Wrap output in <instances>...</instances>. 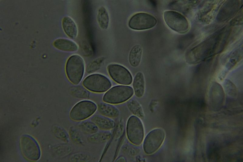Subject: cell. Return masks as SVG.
<instances>
[{"label": "cell", "mask_w": 243, "mask_h": 162, "mask_svg": "<svg viewBox=\"0 0 243 162\" xmlns=\"http://www.w3.org/2000/svg\"><path fill=\"white\" fill-rule=\"evenodd\" d=\"M125 158L123 157H120L115 160V162H126Z\"/></svg>", "instance_id": "cell-31"}, {"label": "cell", "mask_w": 243, "mask_h": 162, "mask_svg": "<svg viewBox=\"0 0 243 162\" xmlns=\"http://www.w3.org/2000/svg\"><path fill=\"white\" fill-rule=\"evenodd\" d=\"M134 91L129 86L117 85L107 91L103 97L104 102L111 104H120L128 100L132 96Z\"/></svg>", "instance_id": "cell-3"}, {"label": "cell", "mask_w": 243, "mask_h": 162, "mask_svg": "<svg viewBox=\"0 0 243 162\" xmlns=\"http://www.w3.org/2000/svg\"><path fill=\"white\" fill-rule=\"evenodd\" d=\"M20 146L22 153L27 160L36 161L40 158L41 152L37 141L32 136L24 134L20 140Z\"/></svg>", "instance_id": "cell-6"}, {"label": "cell", "mask_w": 243, "mask_h": 162, "mask_svg": "<svg viewBox=\"0 0 243 162\" xmlns=\"http://www.w3.org/2000/svg\"><path fill=\"white\" fill-rule=\"evenodd\" d=\"M98 106L93 101L83 100L76 103L72 108L69 114L70 119L75 122L85 120L95 112Z\"/></svg>", "instance_id": "cell-5"}, {"label": "cell", "mask_w": 243, "mask_h": 162, "mask_svg": "<svg viewBox=\"0 0 243 162\" xmlns=\"http://www.w3.org/2000/svg\"><path fill=\"white\" fill-rule=\"evenodd\" d=\"M126 134L128 140L133 144L139 146L142 144L144 131L142 123L139 117L132 115L128 118L126 126Z\"/></svg>", "instance_id": "cell-7"}, {"label": "cell", "mask_w": 243, "mask_h": 162, "mask_svg": "<svg viewBox=\"0 0 243 162\" xmlns=\"http://www.w3.org/2000/svg\"><path fill=\"white\" fill-rule=\"evenodd\" d=\"M84 70V60L79 55H72L67 59L65 66L66 73L68 80L73 84L77 85L80 82Z\"/></svg>", "instance_id": "cell-2"}, {"label": "cell", "mask_w": 243, "mask_h": 162, "mask_svg": "<svg viewBox=\"0 0 243 162\" xmlns=\"http://www.w3.org/2000/svg\"><path fill=\"white\" fill-rule=\"evenodd\" d=\"M78 127L83 133L89 136L99 131V128L91 120H84L81 121L78 125Z\"/></svg>", "instance_id": "cell-21"}, {"label": "cell", "mask_w": 243, "mask_h": 162, "mask_svg": "<svg viewBox=\"0 0 243 162\" xmlns=\"http://www.w3.org/2000/svg\"><path fill=\"white\" fill-rule=\"evenodd\" d=\"M91 158L90 155L84 152H78L73 154L70 157L71 162H87Z\"/></svg>", "instance_id": "cell-27"}, {"label": "cell", "mask_w": 243, "mask_h": 162, "mask_svg": "<svg viewBox=\"0 0 243 162\" xmlns=\"http://www.w3.org/2000/svg\"><path fill=\"white\" fill-rule=\"evenodd\" d=\"M242 6L239 1L231 0L226 1L219 10L217 16V20L223 22L234 16Z\"/></svg>", "instance_id": "cell-12"}, {"label": "cell", "mask_w": 243, "mask_h": 162, "mask_svg": "<svg viewBox=\"0 0 243 162\" xmlns=\"http://www.w3.org/2000/svg\"><path fill=\"white\" fill-rule=\"evenodd\" d=\"M165 137V132L161 128H155L151 130L144 141L143 148L145 153L151 154L156 152L161 146Z\"/></svg>", "instance_id": "cell-9"}, {"label": "cell", "mask_w": 243, "mask_h": 162, "mask_svg": "<svg viewBox=\"0 0 243 162\" xmlns=\"http://www.w3.org/2000/svg\"><path fill=\"white\" fill-rule=\"evenodd\" d=\"M53 44L56 49L64 51L75 52L78 49V46L75 42L66 38L57 39L54 41Z\"/></svg>", "instance_id": "cell-15"}, {"label": "cell", "mask_w": 243, "mask_h": 162, "mask_svg": "<svg viewBox=\"0 0 243 162\" xmlns=\"http://www.w3.org/2000/svg\"><path fill=\"white\" fill-rule=\"evenodd\" d=\"M111 136L112 133L109 130H101L89 135L87 140L89 143L92 144H101L108 141Z\"/></svg>", "instance_id": "cell-18"}, {"label": "cell", "mask_w": 243, "mask_h": 162, "mask_svg": "<svg viewBox=\"0 0 243 162\" xmlns=\"http://www.w3.org/2000/svg\"><path fill=\"white\" fill-rule=\"evenodd\" d=\"M231 31L229 27H224L192 48L187 54V61L197 63L221 51L226 44Z\"/></svg>", "instance_id": "cell-1"}, {"label": "cell", "mask_w": 243, "mask_h": 162, "mask_svg": "<svg viewBox=\"0 0 243 162\" xmlns=\"http://www.w3.org/2000/svg\"><path fill=\"white\" fill-rule=\"evenodd\" d=\"M107 70L110 77L117 83L127 85L132 83V76L129 71L123 66L116 64H111L107 66Z\"/></svg>", "instance_id": "cell-11"}, {"label": "cell", "mask_w": 243, "mask_h": 162, "mask_svg": "<svg viewBox=\"0 0 243 162\" xmlns=\"http://www.w3.org/2000/svg\"><path fill=\"white\" fill-rule=\"evenodd\" d=\"M104 60V57H101L94 60L87 66V72L88 73H91L98 70L102 66Z\"/></svg>", "instance_id": "cell-28"}, {"label": "cell", "mask_w": 243, "mask_h": 162, "mask_svg": "<svg viewBox=\"0 0 243 162\" xmlns=\"http://www.w3.org/2000/svg\"><path fill=\"white\" fill-rule=\"evenodd\" d=\"M53 133L55 136L58 139L65 143L69 142V135L62 127L58 126H55L53 129Z\"/></svg>", "instance_id": "cell-26"}, {"label": "cell", "mask_w": 243, "mask_h": 162, "mask_svg": "<svg viewBox=\"0 0 243 162\" xmlns=\"http://www.w3.org/2000/svg\"><path fill=\"white\" fill-rule=\"evenodd\" d=\"M62 26L65 34L72 39L77 36L78 30L77 26L74 20L70 17L65 16L62 20Z\"/></svg>", "instance_id": "cell-16"}, {"label": "cell", "mask_w": 243, "mask_h": 162, "mask_svg": "<svg viewBox=\"0 0 243 162\" xmlns=\"http://www.w3.org/2000/svg\"><path fill=\"white\" fill-rule=\"evenodd\" d=\"M219 2L209 1L204 5L200 12L199 18L203 22L209 23L214 18L219 8Z\"/></svg>", "instance_id": "cell-13"}, {"label": "cell", "mask_w": 243, "mask_h": 162, "mask_svg": "<svg viewBox=\"0 0 243 162\" xmlns=\"http://www.w3.org/2000/svg\"><path fill=\"white\" fill-rule=\"evenodd\" d=\"M97 106L98 112L105 116L110 118H116L119 115L118 109L112 104L104 102L99 103Z\"/></svg>", "instance_id": "cell-17"}, {"label": "cell", "mask_w": 243, "mask_h": 162, "mask_svg": "<svg viewBox=\"0 0 243 162\" xmlns=\"http://www.w3.org/2000/svg\"><path fill=\"white\" fill-rule=\"evenodd\" d=\"M242 14L239 15L233 19L231 22V24L233 25L241 24L242 22Z\"/></svg>", "instance_id": "cell-30"}, {"label": "cell", "mask_w": 243, "mask_h": 162, "mask_svg": "<svg viewBox=\"0 0 243 162\" xmlns=\"http://www.w3.org/2000/svg\"><path fill=\"white\" fill-rule=\"evenodd\" d=\"M69 136L73 142L75 144L82 145L84 141L80 134L77 129L74 126L71 127L69 130Z\"/></svg>", "instance_id": "cell-25"}, {"label": "cell", "mask_w": 243, "mask_h": 162, "mask_svg": "<svg viewBox=\"0 0 243 162\" xmlns=\"http://www.w3.org/2000/svg\"><path fill=\"white\" fill-rule=\"evenodd\" d=\"M82 84L86 89L96 93L106 92L111 86V83L107 77L98 73L87 76L83 80Z\"/></svg>", "instance_id": "cell-4"}, {"label": "cell", "mask_w": 243, "mask_h": 162, "mask_svg": "<svg viewBox=\"0 0 243 162\" xmlns=\"http://www.w3.org/2000/svg\"><path fill=\"white\" fill-rule=\"evenodd\" d=\"M133 86L135 95L138 98L142 97L144 93L145 81L143 74L137 73L133 81Z\"/></svg>", "instance_id": "cell-19"}, {"label": "cell", "mask_w": 243, "mask_h": 162, "mask_svg": "<svg viewBox=\"0 0 243 162\" xmlns=\"http://www.w3.org/2000/svg\"><path fill=\"white\" fill-rule=\"evenodd\" d=\"M97 19L98 23L101 29L105 30L108 29L109 23V17L108 12L104 7L102 6L99 9Z\"/></svg>", "instance_id": "cell-22"}, {"label": "cell", "mask_w": 243, "mask_h": 162, "mask_svg": "<svg viewBox=\"0 0 243 162\" xmlns=\"http://www.w3.org/2000/svg\"><path fill=\"white\" fill-rule=\"evenodd\" d=\"M156 19L152 15L145 12H139L132 16L129 19L128 26L131 29L142 30L151 29L157 24Z\"/></svg>", "instance_id": "cell-10"}, {"label": "cell", "mask_w": 243, "mask_h": 162, "mask_svg": "<svg viewBox=\"0 0 243 162\" xmlns=\"http://www.w3.org/2000/svg\"><path fill=\"white\" fill-rule=\"evenodd\" d=\"M198 1H179L173 3L174 10L181 12H188L198 3Z\"/></svg>", "instance_id": "cell-23"}, {"label": "cell", "mask_w": 243, "mask_h": 162, "mask_svg": "<svg viewBox=\"0 0 243 162\" xmlns=\"http://www.w3.org/2000/svg\"><path fill=\"white\" fill-rule=\"evenodd\" d=\"M142 50L139 45H135L131 49L129 55V61L133 67H136L139 64L142 58Z\"/></svg>", "instance_id": "cell-20"}, {"label": "cell", "mask_w": 243, "mask_h": 162, "mask_svg": "<svg viewBox=\"0 0 243 162\" xmlns=\"http://www.w3.org/2000/svg\"><path fill=\"white\" fill-rule=\"evenodd\" d=\"M72 93L74 97L78 98H87L89 96V92L84 88H75Z\"/></svg>", "instance_id": "cell-29"}, {"label": "cell", "mask_w": 243, "mask_h": 162, "mask_svg": "<svg viewBox=\"0 0 243 162\" xmlns=\"http://www.w3.org/2000/svg\"><path fill=\"white\" fill-rule=\"evenodd\" d=\"M163 17L166 24L173 30L180 33L188 31V22L181 14L175 11H166L163 13Z\"/></svg>", "instance_id": "cell-8"}, {"label": "cell", "mask_w": 243, "mask_h": 162, "mask_svg": "<svg viewBox=\"0 0 243 162\" xmlns=\"http://www.w3.org/2000/svg\"><path fill=\"white\" fill-rule=\"evenodd\" d=\"M128 107L131 111L135 116L139 118L144 117V112L140 104L136 100L130 99L127 103Z\"/></svg>", "instance_id": "cell-24"}, {"label": "cell", "mask_w": 243, "mask_h": 162, "mask_svg": "<svg viewBox=\"0 0 243 162\" xmlns=\"http://www.w3.org/2000/svg\"><path fill=\"white\" fill-rule=\"evenodd\" d=\"M91 120L101 130H110L115 126V121L111 118L102 115H95L93 116Z\"/></svg>", "instance_id": "cell-14"}]
</instances>
